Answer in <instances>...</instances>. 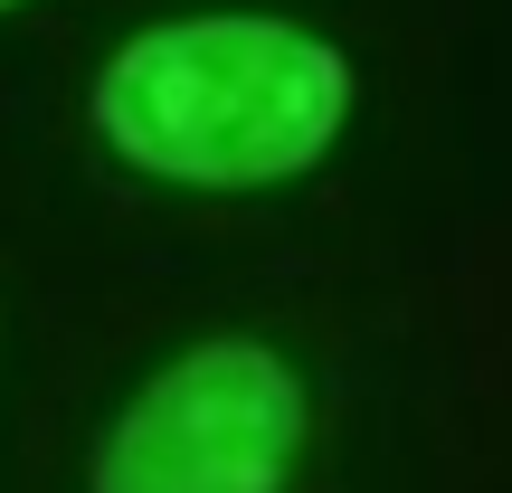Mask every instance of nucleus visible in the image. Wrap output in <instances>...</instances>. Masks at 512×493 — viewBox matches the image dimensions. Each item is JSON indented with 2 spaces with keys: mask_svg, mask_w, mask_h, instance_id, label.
Wrapping results in <instances>:
<instances>
[{
  "mask_svg": "<svg viewBox=\"0 0 512 493\" xmlns=\"http://www.w3.org/2000/svg\"><path fill=\"white\" fill-rule=\"evenodd\" d=\"M86 124L162 190H275L342 143L351 57L275 10L152 19L95 67Z\"/></svg>",
  "mask_w": 512,
  "mask_h": 493,
  "instance_id": "obj_1",
  "label": "nucleus"
},
{
  "mask_svg": "<svg viewBox=\"0 0 512 493\" xmlns=\"http://www.w3.org/2000/svg\"><path fill=\"white\" fill-rule=\"evenodd\" d=\"M0 10H19V0H0Z\"/></svg>",
  "mask_w": 512,
  "mask_h": 493,
  "instance_id": "obj_3",
  "label": "nucleus"
},
{
  "mask_svg": "<svg viewBox=\"0 0 512 493\" xmlns=\"http://www.w3.org/2000/svg\"><path fill=\"white\" fill-rule=\"evenodd\" d=\"M304 446V370L256 332H209L133 380L86 456V493H294Z\"/></svg>",
  "mask_w": 512,
  "mask_h": 493,
  "instance_id": "obj_2",
  "label": "nucleus"
}]
</instances>
